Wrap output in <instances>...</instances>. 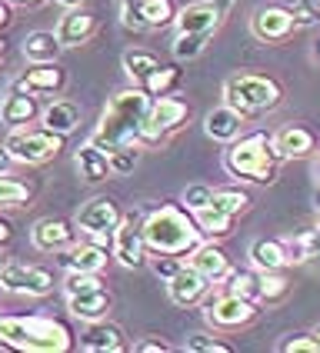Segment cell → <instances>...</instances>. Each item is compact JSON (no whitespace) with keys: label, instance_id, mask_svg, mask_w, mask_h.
<instances>
[{"label":"cell","instance_id":"1","mask_svg":"<svg viewBox=\"0 0 320 353\" xmlns=\"http://www.w3.org/2000/svg\"><path fill=\"white\" fill-rule=\"evenodd\" d=\"M147 107L150 97L140 87H127L117 90L114 97L107 100L100 123L94 130L90 143H97L100 150L114 154L120 147H140V134H143V120H147Z\"/></svg>","mask_w":320,"mask_h":353},{"label":"cell","instance_id":"2","mask_svg":"<svg viewBox=\"0 0 320 353\" xmlns=\"http://www.w3.org/2000/svg\"><path fill=\"white\" fill-rule=\"evenodd\" d=\"M0 347L23 353H63L74 347V330L54 316H0Z\"/></svg>","mask_w":320,"mask_h":353},{"label":"cell","instance_id":"3","mask_svg":"<svg viewBox=\"0 0 320 353\" xmlns=\"http://www.w3.org/2000/svg\"><path fill=\"white\" fill-rule=\"evenodd\" d=\"M140 227H143V240H147V254L183 256L190 254L203 236L190 210L174 207V203H163L157 210H150L140 220Z\"/></svg>","mask_w":320,"mask_h":353},{"label":"cell","instance_id":"4","mask_svg":"<svg viewBox=\"0 0 320 353\" xmlns=\"http://www.w3.org/2000/svg\"><path fill=\"white\" fill-rule=\"evenodd\" d=\"M280 154L274 147V137L263 134V130H254L247 137L230 140V147L223 150V167L227 174L237 176V180H247V183H274L280 174Z\"/></svg>","mask_w":320,"mask_h":353},{"label":"cell","instance_id":"5","mask_svg":"<svg viewBox=\"0 0 320 353\" xmlns=\"http://www.w3.org/2000/svg\"><path fill=\"white\" fill-rule=\"evenodd\" d=\"M283 100V90L274 77H263V74H237L223 83V103L230 110H237L240 117H260V114H270Z\"/></svg>","mask_w":320,"mask_h":353},{"label":"cell","instance_id":"6","mask_svg":"<svg viewBox=\"0 0 320 353\" xmlns=\"http://www.w3.org/2000/svg\"><path fill=\"white\" fill-rule=\"evenodd\" d=\"M187 117H190V107H187L183 100L170 97V94L154 97L150 100V107H147V120H143L140 143H157V140H163L167 134L180 130V127L187 123Z\"/></svg>","mask_w":320,"mask_h":353},{"label":"cell","instance_id":"7","mask_svg":"<svg viewBox=\"0 0 320 353\" xmlns=\"http://www.w3.org/2000/svg\"><path fill=\"white\" fill-rule=\"evenodd\" d=\"M3 147L10 150V157L17 163H47V160H54L63 150V137L50 134V130H27V127H20V130H14L7 137Z\"/></svg>","mask_w":320,"mask_h":353},{"label":"cell","instance_id":"8","mask_svg":"<svg viewBox=\"0 0 320 353\" xmlns=\"http://www.w3.org/2000/svg\"><path fill=\"white\" fill-rule=\"evenodd\" d=\"M120 207L114 196H94V200H87L83 207H80L77 220H74V227L80 230V236L83 240H97V243H103V240H110L114 236V227L120 223Z\"/></svg>","mask_w":320,"mask_h":353},{"label":"cell","instance_id":"9","mask_svg":"<svg viewBox=\"0 0 320 353\" xmlns=\"http://www.w3.org/2000/svg\"><path fill=\"white\" fill-rule=\"evenodd\" d=\"M207 300V296H203ZM203 316H207V323L210 327H217V330H237L243 323H250L254 316H257V303L254 300H247V296H237V294H223L220 296H210L207 303H203Z\"/></svg>","mask_w":320,"mask_h":353},{"label":"cell","instance_id":"10","mask_svg":"<svg viewBox=\"0 0 320 353\" xmlns=\"http://www.w3.org/2000/svg\"><path fill=\"white\" fill-rule=\"evenodd\" d=\"M114 256H117L120 267L127 270H137L147 263V240H143V227H140L137 214L120 216V223L114 227Z\"/></svg>","mask_w":320,"mask_h":353},{"label":"cell","instance_id":"11","mask_svg":"<svg viewBox=\"0 0 320 353\" xmlns=\"http://www.w3.org/2000/svg\"><path fill=\"white\" fill-rule=\"evenodd\" d=\"M0 290L23 296H47L54 290V274L47 267H23V263H7L0 270Z\"/></svg>","mask_w":320,"mask_h":353},{"label":"cell","instance_id":"12","mask_svg":"<svg viewBox=\"0 0 320 353\" xmlns=\"http://www.w3.org/2000/svg\"><path fill=\"white\" fill-rule=\"evenodd\" d=\"M67 87V70L60 67L57 60L50 63H30V70H23L14 83V90L30 94V97H54Z\"/></svg>","mask_w":320,"mask_h":353},{"label":"cell","instance_id":"13","mask_svg":"<svg viewBox=\"0 0 320 353\" xmlns=\"http://www.w3.org/2000/svg\"><path fill=\"white\" fill-rule=\"evenodd\" d=\"M250 30L263 43H283L297 27H294V17H290V10L283 3H263L250 17Z\"/></svg>","mask_w":320,"mask_h":353},{"label":"cell","instance_id":"14","mask_svg":"<svg viewBox=\"0 0 320 353\" xmlns=\"http://www.w3.org/2000/svg\"><path fill=\"white\" fill-rule=\"evenodd\" d=\"M77 343H80V350H90V353H123V350H130L123 330H120L117 323H110L107 316L87 320V327L80 330Z\"/></svg>","mask_w":320,"mask_h":353},{"label":"cell","instance_id":"15","mask_svg":"<svg viewBox=\"0 0 320 353\" xmlns=\"http://www.w3.org/2000/svg\"><path fill=\"white\" fill-rule=\"evenodd\" d=\"M210 287H214V283H210L203 274H197L190 263H187V267L180 263V270L167 280V296H170L177 307H183V310H187V307H197V303H203V296L210 294Z\"/></svg>","mask_w":320,"mask_h":353},{"label":"cell","instance_id":"16","mask_svg":"<svg viewBox=\"0 0 320 353\" xmlns=\"http://www.w3.org/2000/svg\"><path fill=\"white\" fill-rule=\"evenodd\" d=\"M223 17L227 14L214 0H200V3H187L183 10H177L174 23H177V34H214L223 23Z\"/></svg>","mask_w":320,"mask_h":353},{"label":"cell","instance_id":"17","mask_svg":"<svg viewBox=\"0 0 320 353\" xmlns=\"http://www.w3.org/2000/svg\"><path fill=\"white\" fill-rule=\"evenodd\" d=\"M74 236H77V230H74L67 220L47 216V220H37V223H34L30 243L37 247L40 254H60V250H67V247L74 243Z\"/></svg>","mask_w":320,"mask_h":353},{"label":"cell","instance_id":"18","mask_svg":"<svg viewBox=\"0 0 320 353\" xmlns=\"http://www.w3.org/2000/svg\"><path fill=\"white\" fill-rule=\"evenodd\" d=\"M94 30H97L94 14H87L83 7H70V10L57 20L54 37H57V43L67 50V47H80V43H87V40L94 37Z\"/></svg>","mask_w":320,"mask_h":353},{"label":"cell","instance_id":"19","mask_svg":"<svg viewBox=\"0 0 320 353\" xmlns=\"http://www.w3.org/2000/svg\"><path fill=\"white\" fill-rule=\"evenodd\" d=\"M107 247L97 243V240H80V243H70L67 250H60V267L67 270H87V274H100L107 267Z\"/></svg>","mask_w":320,"mask_h":353},{"label":"cell","instance_id":"20","mask_svg":"<svg viewBox=\"0 0 320 353\" xmlns=\"http://www.w3.org/2000/svg\"><path fill=\"white\" fill-rule=\"evenodd\" d=\"M274 147H277L280 160H303L317 150V137H314L310 127L290 123V127H283L280 134H274Z\"/></svg>","mask_w":320,"mask_h":353},{"label":"cell","instance_id":"21","mask_svg":"<svg viewBox=\"0 0 320 353\" xmlns=\"http://www.w3.org/2000/svg\"><path fill=\"white\" fill-rule=\"evenodd\" d=\"M37 114H40L37 97H30V94L10 90L7 97L0 100V123H3V127H10V130H20V127L34 123Z\"/></svg>","mask_w":320,"mask_h":353},{"label":"cell","instance_id":"22","mask_svg":"<svg viewBox=\"0 0 320 353\" xmlns=\"http://www.w3.org/2000/svg\"><path fill=\"white\" fill-rule=\"evenodd\" d=\"M110 294H107V287L100 283V287H90V290H80V294H67V310L77 316V320H100V316H107L110 310Z\"/></svg>","mask_w":320,"mask_h":353},{"label":"cell","instance_id":"23","mask_svg":"<svg viewBox=\"0 0 320 353\" xmlns=\"http://www.w3.org/2000/svg\"><path fill=\"white\" fill-rule=\"evenodd\" d=\"M240 130H243V117H240L237 110H230L227 103H223V107H214V110H207V117H203V134H207L210 140H217V143L237 140Z\"/></svg>","mask_w":320,"mask_h":353},{"label":"cell","instance_id":"24","mask_svg":"<svg viewBox=\"0 0 320 353\" xmlns=\"http://www.w3.org/2000/svg\"><path fill=\"white\" fill-rule=\"evenodd\" d=\"M190 267L207 276L210 283H220L227 276V270H230V260H227V254L220 250L217 243H197L190 250Z\"/></svg>","mask_w":320,"mask_h":353},{"label":"cell","instance_id":"25","mask_svg":"<svg viewBox=\"0 0 320 353\" xmlns=\"http://www.w3.org/2000/svg\"><path fill=\"white\" fill-rule=\"evenodd\" d=\"M74 163H77V174L87 180V183H103V180H110V157H107V150H100L97 143H83L77 147V154H74Z\"/></svg>","mask_w":320,"mask_h":353},{"label":"cell","instance_id":"26","mask_svg":"<svg viewBox=\"0 0 320 353\" xmlns=\"http://www.w3.org/2000/svg\"><path fill=\"white\" fill-rule=\"evenodd\" d=\"M40 120H43V130H50L57 137H67V134H74L80 127V107L70 103V100H54L50 107H43Z\"/></svg>","mask_w":320,"mask_h":353},{"label":"cell","instance_id":"27","mask_svg":"<svg viewBox=\"0 0 320 353\" xmlns=\"http://www.w3.org/2000/svg\"><path fill=\"white\" fill-rule=\"evenodd\" d=\"M250 263L254 270H283L287 254H283V240L277 236H260L250 243Z\"/></svg>","mask_w":320,"mask_h":353},{"label":"cell","instance_id":"28","mask_svg":"<svg viewBox=\"0 0 320 353\" xmlns=\"http://www.w3.org/2000/svg\"><path fill=\"white\" fill-rule=\"evenodd\" d=\"M60 50L63 47L57 43L54 30H34V34L23 37V57L30 63H50V60L60 57Z\"/></svg>","mask_w":320,"mask_h":353},{"label":"cell","instance_id":"29","mask_svg":"<svg viewBox=\"0 0 320 353\" xmlns=\"http://www.w3.org/2000/svg\"><path fill=\"white\" fill-rule=\"evenodd\" d=\"M157 67H160V57L154 54V50H143V47L123 50V70H127V77L134 80V87H140V83L150 77Z\"/></svg>","mask_w":320,"mask_h":353},{"label":"cell","instance_id":"30","mask_svg":"<svg viewBox=\"0 0 320 353\" xmlns=\"http://www.w3.org/2000/svg\"><path fill=\"white\" fill-rule=\"evenodd\" d=\"M283 254H287V263H297V267L320 256V230L314 227V230H303V234L283 240Z\"/></svg>","mask_w":320,"mask_h":353},{"label":"cell","instance_id":"31","mask_svg":"<svg viewBox=\"0 0 320 353\" xmlns=\"http://www.w3.org/2000/svg\"><path fill=\"white\" fill-rule=\"evenodd\" d=\"M290 294V276L283 270H260L257 276V303H280Z\"/></svg>","mask_w":320,"mask_h":353},{"label":"cell","instance_id":"32","mask_svg":"<svg viewBox=\"0 0 320 353\" xmlns=\"http://www.w3.org/2000/svg\"><path fill=\"white\" fill-rule=\"evenodd\" d=\"M137 10H140V20L147 30H157V27H167L174 23V0H137Z\"/></svg>","mask_w":320,"mask_h":353},{"label":"cell","instance_id":"33","mask_svg":"<svg viewBox=\"0 0 320 353\" xmlns=\"http://www.w3.org/2000/svg\"><path fill=\"white\" fill-rule=\"evenodd\" d=\"M210 207L227 216H237L250 207V196H247V190H240V187H220V190L210 194Z\"/></svg>","mask_w":320,"mask_h":353},{"label":"cell","instance_id":"34","mask_svg":"<svg viewBox=\"0 0 320 353\" xmlns=\"http://www.w3.org/2000/svg\"><path fill=\"white\" fill-rule=\"evenodd\" d=\"M34 196V187L14 180L10 174H0V210H10V207H23L27 200Z\"/></svg>","mask_w":320,"mask_h":353},{"label":"cell","instance_id":"35","mask_svg":"<svg viewBox=\"0 0 320 353\" xmlns=\"http://www.w3.org/2000/svg\"><path fill=\"white\" fill-rule=\"evenodd\" d=\"M194 220H197L200 234H207V236H227L230 234V227H234V216L214 210L210 203H207V207H200V210H194Z\"/></svg>","mask_w":320,"mask_h":353},{"label":"cell","instance_id":"36","mask_svg":"<svg viewBox=\"0 0 320 353\" xmlns=\"http://www.w3.org/2000/svg\"><path fill=\"white\" fill-rule=\"evenodd\" d=\"M177 83H180V70H177V67H163V63H160L157 70H154L150 77L140 83V90H143L147 97L154 100V97H163V94H170V90H174Z\"/></svg>","mask_w":320,"mask_h":353},{"label":"cell","instance_id":"37","mask_svg":"<svg viewBox=\"0 0 320 353\" xmlns=\"http://www.w3.org/2000/svg\"><path fill=\"white\" fill-rule=\"evenodd\" d=\"M257 276L254 270H227V294H237V296H247L257 303Z\"/></svg>","mask_w":320,"mask_h":353},{"label":"cell","instance_id":"38","mask_svg":"<svg viewBox=\"0 0 320 353\" xmlns=\"http://www.w3.org/2000/svg\"><path fill=\"white\" fill-rule=\"evenodd\" d=\"M214 34H177L174 40V57L177 60H197L203 50H207V43H210Z\"/></svg>","mask_w":320,"mask_h":353},{"label":"cell","instance_id":"39","mask_svg":"<svg viewBox=\"0 0 320 353\" xmlns=\"http://www.w3.org/2000/svg\"><path fill=\"white\" fill-rule=\"evenodd\" d=\"M183 350L187 353H234V343L220 340L210 334H190L183 340Z\"/></svg>","mask_w":320,"mask_h":353},{"label":"cell","instance_id":"40","mask_svg":"<svg viewBox=\"0 0 320 353\" xmlns=\"http://www.w3.org/2000/svg\"><path fill=\"white\" fill-rule=\"evenodd\" d=\"M107 157H110V176H127L134 167H137L140 147H120V150L107 154Z\"/></svg>","mask_w":320,"mask_h":353},{"label":"cell","instance_id":"41","mask_svg":"<svg viewBox=\"0 0 320 353\" xmlns=\"http://www.w3.org/2000/svg\"><path fill=\"white\" fill-rule=\"evenodd\" d=\"M287 10H290V17H294V27H314L320 20V7L314 0H294V3H287Z\"/></svg>","mask_w":320,"mask_h":353},{"label":"cell","instance_id":"42","mask_svg":"<svg viewBox=\"0 0 320 353\" xmlns=\"http://www.w3.org/2000/svg\"><path fill=\"white\" fill-rule=\"evenodd\" d=\"M90 287H100V274L67 270V276H63V290H67V294H80V290H90Z\"/></svg>","mask_w":320,"mask_h":353},{"label":"cell","instance_id":"43","mask_svg":"<svg viewBox=\"0 0 320 353\" xmlns=\"http://www.w3.org/2000/svg\"><path fill=\"white\" fill-rule=\"evenodd\" d=\"M277 350H280V353H320L310 334H287V336H283V340L277 343Z\"/></svg>","mask_w":320,"mask_h":353},{"label":"cell","instance_id":"44","mask_svg":"<svg viewBox=\"0 0 320 353\" xmlns=\"http://www.w3.org/2000/svg\"><path fill=\"white\" fill-rule=\"evenodd\" d=\"M210 194H214V190H210L207 183H190V187L183 190V210L194 214L200 207H207V203H210Z\"/></svg>","mask_w":320,"mask_h":353},{"label":"cell","instance_id":"45","mask_svg":"<svg viewBox=\"0 0 320 353\" xmlns=\"http://www.w3.org/2000/svg\"><path fill=\"white\" fill-rule=\"evenodd\" d=\"M150 270L160 276V283H167V280L180 270V260L177 256H170V254H157L154 260H150Z\"/></svg>","mask_w":320,"mask_h":353},{"label":"cell","instance_id":"46","mask_svg":"<svg viewBox=\"0 0 320 353\" xmlns=\"http://www.w3.org/2000/svg\"><path fill=\"white\" fill-rule=\"evenodd\" d=\"M120 23L127 27V30H147L143 27V20H140V10H137V0H120Z\"/></svg>","mask_w":320,"mask_h":353},{"label":"cell","instance_id":"47","mask_svg":"<svg viewBox=\"0 0 320 353\" xmlns=\"http://www.w3.org/2000/svg\"><path fill=\"white\" fill-rule=\"evenodd\" d=\"M134 350L137 353H167L170 347H167L163 340H157V336H147V340H137V343H134Z\"/></svg>","mask_w":320,"mask_h":353},{"label":"cell","instance_id":"48","mask_svg":"<svg viewBox=\"0 0 320 353\" xmlns=\"http://www.w3.org/2000/svg\"><path fill=\"white\" fill-rule=\"evenodd\" d=\"M10 163H14V157H10V150L0 143V174H7L10 170Z\"/></svg>","mask_w":320,"mask_h":353},{"label":"cell","instance_id":"49","mask_svg":"<svg viewBox=\"0 0 320 353\" xmlns=\"http://www.w3.org/2000/svg\"><path fill=\"white\" fill-rule=\"evenodd\" d=\"M10 236H14L10 223H7V220H0V247H3V243H10Z\"/></svg>","mask_w":320,"mask_h":353},{"label":"cell","instance_id":"50","mask_svg":"<svg viewBox=\"0 0 320 353\" xmlns=\"http://www.w3.org/2000/svg\"><path fill=\"white\" fill-rule=\"evenodd\" d=\"M7 23H10V7H7V3L0 0V30H3Z\"/></svg>","mask_w":320,"mask_h":353},{"label":"cell","instance_id":"51","mask_svg":"<svg viewBox=\"0 0 320 353\" xmlns=\"http://www.w3.org/2000/svg\"><path fill=\"white\" fill-rule=\"evenodd\" d=\"M60 7H67V10H70V7H83V0H57Z\"/></svg>","mask_w":320,"mask_h":353},{"label":"cell","instance_id":"52","mask_svg":"<svg viewBox=\"0 0 320 353\" xmlns=\"http://www.w3.org/2000/svg\"><path fill=\"white\" fill-rule=\"evenodd\" d=\"M214 3H217V7H220V10H223V14H227V10L234 7V0H214Z\"/></svg>","mask_w":320,"mask_h":353},{"label":"cell","instance_id":"53","mask_svg":"<svg viewBox=\"0 0 320 353\" xmlns=\"http://www.w3.org/2000/svg\"><path fill=\"white\" fill-rule=\"evenodd\" d=\"M314 210H317V214H320V187H317V190H314Z\"/></svg>","mask_w":320,"mask_h":353},{"label":"cell","instance_id":"54","mask_svg":"<svg viewBox=\"0 0 320 353\" xmlns=\"http://www.w3.org/2000/svg\"><path fill=\"white\" fill-rule=\"evenodd\" d=\"M310 336H314V343H317V350H320V323L314 327V334H310Z\"/></svg>","mask_w":320,"mask_h":353},{"label":"cell","instance_id":"55","mask_svg":"<svg viewBox=\"0 0 320 353\" xmlns=\"http://www.w3.org/2000/svg\"><path fill=\"white\" fill-rule=\"evenodd\" d=\"M7 3H37V0H7Z\"/></svg>","mask_w":320,"mask_h":353},{"label":"cell","instance_id":"56","mask_svg":"<svg viewBox=\"0 0 320 353\" xmlns=\"http://www.w3.org/2000/svg\"><path fill=\"white\" fill-rule=\"evenodd\" d=\"M0 63H3V37H0Z\"/></svg>","mask_w":320,"mask_h":353},{"label":"cell","instance_id":"57","mask_svg":"<svg viewBox=\"0 0 320 353\" xmlns=\"http://www.w3.org/2000/svg\"><path fill=\"white\" fill-rule=\"evenodd\" d=\"M317 176H320V157H317Z\"/></svg>","mask_w":320,"mask_h":353},{"label":"cell","instance_id":"58","mask_svg":"<svg viewBox=\"0 0 320 353\" xmlns=\"http://www.w3.org/2000/svg\"><path fill=\"white\" fill-rule=\"evenodd\" d=\"M317 57H320V40H317Z\"/></svg>","mask_w":320,"mask_h":353},{"label":"cell","instance_id":"59","mask_svg":"<svg viewBox=\"0 0 320 353\" xmlns=\"http://www.w3.org/2000/svg\"><path fill=\"white\" fill-rule=\"evenodd\" d=\"M317 216H320V214H317ZM317 230H320V220H317Z\"/></svg>","mask_w":320,"mask_h":353}]
</instances>
